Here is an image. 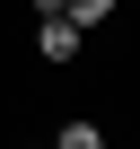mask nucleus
I'll return each mask as SVG.
<instances>
[{"label": "nucleus", "instance_id": "obj_4", "mask_svg": "<svg viewBox=\"0 0 140 149\" xmlns=\"http://www.w3.org/2000/svg\"><path fill=\"white\" fill-rule=\"evenodd\" d=\"M26 149H53V140H26Z\"/></svg>", "mask_w": 140, "mask_h": 149}, {"label": "nucleus", "instance_id": "obj_2", "mask_svg": "<svg viewBox=\"0 0 140 149\" xmlns=\"http://www.w3.org/2000/svg\"><path fill=\"white\" fill-rule=\"evenodd\" d=\"M53 9H61V18H70V26H105V18H114V9H123V0H53Z\"/></svg>", "mask_w": 140, "mask_h": 149}, {"label": "nucleus", "instance_id": "obj_3", "mask_svg": "<svg viewBox=\"0 0 140 149\" xmlns=\"http://www.w3.org/2000/svg\"><path fill=\"white\" fill-rule=\"evenodd\" d=\"M53 149H105V132H96V123H88V114H70V123H61V132H53Z\"/></svg>", "mask_w": 140, "mask_h": 149}, {"label": "nucleus", "instance_id": "obj_1", "mask_svg": "<svg viewBox=\"0 0 140 149\" xmlns=\"http://www.w3.org/2000/svg\"><path fill=\"white\" fill-rule=\"evenodd\" d=\"M35 53H44L53 70H70V61L88 53V26H70L61 9H44V18H35Z\"/></svg>", "mask_w": 140, "mask_h": 149}]
</instances>
